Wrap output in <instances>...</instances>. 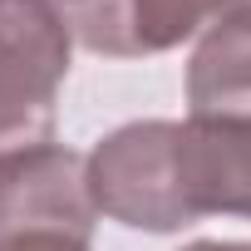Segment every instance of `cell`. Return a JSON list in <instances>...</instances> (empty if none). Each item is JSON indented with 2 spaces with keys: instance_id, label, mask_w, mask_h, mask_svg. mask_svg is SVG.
Instances as JSON below:
<instances>
[{
  "instance_id": "6da1fadb",
  "label": "cell",
  "mask_w": 251,
  "mask_h": 251,
  "mask_svg": "<svg viewBox=\"0 0 251 251\" xmlns=\"http://www.w3.org/2000/svg\"><path fill=\"white\" fill-rule=\"evenodd\" d=\"M74 30L50 0H0V158L54 143Z\"/></svg>"
},
{
  "instance_id": "7a4b0ae2",
  "label": "cell",
  "mask_w": 251,
  "mask_h": 251,
  "mask_svg": "<svg viewBox=\"0 0 251 251\" xmlns=\"http://www.w3.org/2000/svg\"><path fill=\"white\" fill-rule=\"evenodd\" d=\"M94 207L133 231H182L177 202V118L123 123L89 153Z\"/></svg>"
},
{
  "instance_id": "3957f363",
  "label": "cell",
  "mask_w": 251,
  "mask_h": 251,
  "mask_svg": "<svg viewBox=\"0 0 251 251\" xmlns=\"http://www.w3.org/2000/svg\"><path fill=\"white\" fill-rule=\"evenodd\" d=\"M177 202L187 226L202 217L251 222V118L177 123Z\"/></svg>"
},
{
  "instance_id": "277c9868",
  "label": "cell",
  "mask_w": 251,
  "mask_h": 251,
  "mask_svg": "<svg viewBox=\"0 0 251 251\" xmlns=\"http://www.w3.org/2000/svg\"><path fill=\"white\" fill-rule=\"evenodd\" d=\"M99 207L89 192V158L64 143L0 158V231L15 226H84L94 231Z\"/></svg>"
},
{
  "instance_id": "5b68a950",
  "label": "cell",
  "mask_w": 251,
  "mask_h": 251,
  "mask_svg": "<svg viewBox=\"0 0 251 251\" xmlns=\"http://www.w3.org/2000/svg\"><path fill=\"white\" fill-rule=\"evenodd\" d=\"M192 118H251V5L202 35L187 64Z\"/></svg>"
},
{
  "instance_id": "8992f818",
  "label": "cell",
  "mask_w": 251,
  "mask_h": 251,
  "mask_svg": "<svg viewBox=\"0 0 251 251\" xmlns=\"http://www.w3.org/2000/svg\"><path fill=\"white\" fill-rule=\"evenodd\" d=\"M251 0H128V15H123V59L177 50L197 30H212V25H222L226 15H236Z\"/></svg>"
},
{
  "instance_id": "52a82bcc",
  "label": "cell",
  "mask_w": 251,
  "mask_h": 251,
  "mask_svg": "<svg viewBox=\"0 0 251 251\" xmlns=\"http://www.w3.org/2000/svg\"><path fill=\"white\" fill-rule=\"evenodd\" d=\"M50 5L69 20V30L84 50L123 59V15H128V0H50Z\"/></svg>"
},
{
  "instance_id": "ba28073f",
  "label": "cell",
  "mask_w": 251,
  "mask_h": 251,
  "mask_svg": "<svg viewBox=\"0 0 251 251\" xmlns=\"http://www.w3.org/2000/svg\"><path fill=\"white\" fill-rule=\"evenodd\" d=\"M0 251H94V231H84V226H15V231H0Z\"/></svg>"
},
{
  "instance_id": "9c48e42d",
  "label": "cell",
  "mask_w": 251,
  "mask_h": 251,
  "mask_svg": "<svg viewBox=\"0 0 251 251\" xmlns=\"http://www.w3.org/2000/svg\"><path fill=\"white\" fill-rule=\"evenodd\" d=\"M182 251H251V241H187Z\"/></svg>"
}]
</instances>
